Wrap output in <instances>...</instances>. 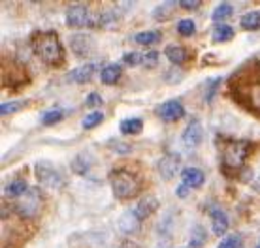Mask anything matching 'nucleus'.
Here are the masks:
<instances>
[{
    "mask_svg": "<svg viewBox=\"0 0 260 248\" xmlns=\"http://www.w3.org/2000/svg\"><path fill=\"white\" fill-rule=\"evenodd\" d=\"M234 100L249 113L260 115V66L245 68L240 75L232 79Z\"/></svg>",
    "mask_w": 260,
    "mask_h": 248,
    "instance_id": "nucleus-1",
    "label": "nucleus"
},
{
    "mask_svg": "<svg viewBox=\"0 0 260 248\" xmlns=\"http://www.w3.org/2000/svg\"><path fill=\"white\" fill-rule=\"evenodd\" d=\"M32 49L38 59L49 66H59L64 62V47L57 32L38 34L32 39Z\"/></svg>",
    "mask_w": 260,
    "mask_h": 248,
    "instance_id": "nucleus-2",
    "label": "nucleus"
},
{
    "mask_svg": "<svg viewBox=\"0 0 260 248\" xmlns=\"http://www.w3.org/2000/svg\"><path fill=\"white\" fill-rule=\"evenodd\" d=\"M111 192L117 199H132L140 194V181L132 171H113L111 175Z\"/></svg>",
    "mask_w": 260,
    "mask_h": 248,
    "instance_id": "nucleus-3",
    "label": "nucleus"
},
{
    "mask_svg": "<svg viewBox=\"0 0 260 248\" xmlns=\"http://www.w3.org/2000/svg\"><path fill=\"white\" fill-rule=\"evenodd\" d=\"M249 152H251V143L249 141H245V139L230 141V143H226L224 150H222L221 166L228 171L240 170L241 166L245 163V160H247Z\"/></svg>",
    "mask_w": 260,
    "mask_h": 248,
    "instance_id": "nucleus-4",
    "label": "nucleus"
},
{
    "mask_svg": "<svg viewBox=\"0 0 260 248\" xmlns=\"http://www.w3.org/2000/svg\"><path fill=\"white\" fill-rule=\"evenodd\" d=\"M34 175L38 179V183L44 184V186H49V188H60V186H64V177H62V173L49 160H40V162H36V166H34Z\"/></svg>",
    "mask_w": 260,
    "mask_h": 248,
    "instance_id": "nucleus-5",
    "label": "nucleus"
},
{
    "mask_svg": "<svg viewBox=\"0 0 260 248\" xmlns=\"http://www.w3.org/2000/svg\"><path fill=\"white\" fill-rule=\"evenodd\" d=\"M40 207H42V194L36 188H30L25 196L19 197V201L15 203V211L23 218H32V216H36Z\"/></svg>",
    "mask_w": 260,
    "mask_h": 248,
    "instance_id": "nucleus-6",
    "label": "nucleus"
},
{
    "mask_svg": "<svg viewBox=\"0 0 260 248\" xmlns=\"http://www.w3.org/2000/svg\"><path fill=\"white\" fill-rule=\"evenodd\" d=\"M156 115L162 118L164 122H176L185 117V107L179 100H168L156 107Z\"/></svg>",
    "mask_w": 260,
    "mask_h": 248,
    "instance_id": "nucleus-7",
    "label": "nucleus"
},
{
    "mask_svg": "<svg viewBox=\"0 0 260 248\" xmlns=\"http://www.w3.org/2000/svg\"><path fill=\"white\" fill-rule=\"evenodd\" d=\"M202 139H204V128H202V122L198 120V118H192L181 136L183 145H185V149L192 150V149H196V147H200Z\"/></svg>",
    "mask_w": 260,
    "mask_h": 248,
    "instance_id": "nucleus-8",
    "label": "nucleus"
},
{
    "mask_svg": "<svg viewBox=\"0 0 260 248\" xmlns=\"http://www.w3.org/2000/svg\"><path fill=\"white\" fill-rule=\"evenodd\" d=\"M66 25L74 26V28H81V26L91 25L89 8L83 6V4H76V6L68 8V12H66Z\"/></svg>",
    "mask_w": 260,
    "mask_h": 248,
    "instance_id": "nucleus-9",
    "label": "nucleus"
},
{
    "mask_svg": "<svg viewBox=\"0 0 260 248\" xmlns=\"http://www.w3.org/2000/svg\"><path fill=\"white\" fill-rule=\"evenodd\" d=\"M70 47L76 57L85 59V57H89V55L94 51L96 44H94V39H92L91 36H87V34H74V36H70Z\"/></svg>",
    "mask_w": 260,
    "mask_h": 248,
    "instance_id": "nucleus-10",
    "label": "nucleus"
},
{
    "mask_svg": "<svg viewBox=\"0 0 260 248\" xmlns=\"http://www.w3.org/2000/svg\"><path fill=\"white\" fill-rule=\"evenodd\" d=\"M179 163H181V156L176 154V152H168L158 162V175L162 177L164 181L174 179L177 175V171H179Z\"/></svg>",
    "mask_w": 260,
    "mask_h": 248,
    "instance_id": "nucleus-11",
    "label": "nucleus"
},
{
    "mask_svg": "<svg viewBox=\"0 0 260 248\" xmlns=\"http://www.w3.org/2000/svg\"><path fill=\"white\" fill-rule=\"evenodd\" d=\"M117 226L123 233H126V235H134V233H138L140 228H142V220H140V216L136 215V211L134 209H126L123 215L119 216Z\"/></svg>",
    "mask_w": 260,
    "mask_h": 248,
    "instance_id": "nucleus-12",
    "label": "nucleus"
},
{
    "mask_svg": "<svg viewBox=\"0 0 260 248\" xmlns=\"http://www.w3.org/2000/svg\"><path fill=\"white\" fill-rule=\"evenodd\" d=\"M94 72H96V64L94 62H87V64L83 66H78V68H74L72 72L66 73V81L68 83H89L92 79V75H94Z\"/></svg>",
    "mask_w": 260,
    "mask_h": 248,
    "instance_id": "nucleus-13",
    "label": "nucleus"
},
{
    "mask_svg": "<svg viewBox=\"0 0 260 248\" xmlns=\"http://www.w3.org/2000/svg\"><path fill=\"white\" fill-rule=\"evenodd\" d=\"M230 228V220H228V215L221 209H213L211 211V229H213L215 235L222 237Z\"/></svg>",
    "mask_w": 260,
    "mask_h": 248,
    "instance_id": "nucleus-14",
    "label": "nucleus"
},
{
    "mask_svg": "<svg viewBox=\"0 0 260 248\" xmlns=\"http://www.w3.org/2000/svg\"><path fill=\"white\" fill-rule=\"evenodd\" d=\"M181 181L189 188H200L202 184H204V181H206V175L198 168H185L181 171Z\"/></svg>",
    "mask_w": 260,
    "mask_h": 248,
    "instance_id": "nucleus-15",
    "label": "nucleus"
},
{
    "mask_svg": "<svg viewBox=\"0 0 260 248\" xmlns=\"http://www.w3.org/2000/svg\"><path fill=\"white\" fill-rule=\"evenodd\" d=\"M156 209H158V199H156L155 196H145L142 201H138V205L134 207V211H136V215L140 216L142 222L145 218H149Z\"/></svg>",
    "mask_w": 260,
    "mask_h": 248,
    "instance_id": "nucleus-16",
    "label": "nucleus"
},
{
    "mask_svg": "<svg viewBox=\"0 0 260 248\" xmlns=\"http://www.w3.org/2000/svg\"><path fill=\"white\" fill-rule=\"evenodd\" d=\"M164 55H166V59L172 62V64L176 66H181L187 62V59H189V53H187V49L183 46H177V44H170V46H166V49H164Z\"/></svg>",
    "mask_w": 260,
    "mask_h": 248,
    "instance_id": "nucleus-17",
    "label": "nucleus"
},
{
    "mask_svg": "<svg viewBox=\"0 0 260 248\" xmlns=\"http://www.w3.org/2000/svg\"><path fill=\"white\" fill-rule=\"evenodd\" d=\"M121 73H123V68H121V64L119 62H111V64H108L100 72V81L104 83V85H115L119 81V77H121Z\"/></svg>",
    "mask_w": 260,
    "mask_h": 248,
    "instance_id": "nucleus-18",
    "label": "nucleus"
},
{
    "mask_svg": "<svg viewBox=\"0 0 260 248\" xmlns=\"http://www.w3.org/2000/svg\"><path fill=\"white\" fill-rule=\"evenodd\" d=\"M119 130H121L123 136H138V134L143 130V120L138 117L124 118V120H121V124H119Z\"/></svg>",
    "mask_w": 260,
    "mask_h": 248,
    "instance_id": "nucleus-19",
    "label": "nucleus"
},
{
    "mask_svg": "<svg viewBox=\"0 0 260 248\" xmlns=\"http://www.w3.org/2000/svg\"><path fill=\"white\" fill-rule=\"evenodd\" d=\"M208 242V231L204 229V226L196 224L194 228L190 229V241L189 248H204Z\"/></svg>",
    "mask_w": 260,
    "mask_h": 248,
    "instance_id": "nucleus-20",
    "label": "nucleus"
},
{
    "mask_svg": "<svg viewBox=\"0 0 260 248\" xmlns=\"http://www.w3.org/2000/svg\"><path fill=\"white\" fill-rule=\"evenodd\" d=\"M240 25L243 30H249V32H253V30H258L260 28V12L253 10V12H247L243 17H241Z\"/></svg>",
    "mask_w": 260,
    "mask_h": 248,
    "instance_id": "nucleus-21",
    "label": "nucleus"
},
{
    "mask_svg": "<svg viewBox=\"0 0 260 248\" xmlns=\"http://www.w3.org/2000/svg\"><path fill=\"white\" fill-rule=\"evenodd\" d=\"M28 190H30V186H28L26 181H23V179H15V181H12V183L6 186V194L12 197H23Z\"/></svg>",
    "mask_w": 260,
    "mask_h": 248,
    "instance_id": "nucleus-22",
    "label": "nucleus"
},
{
    "mask_svg": "<svg viewBox=\"0 0 260 248\" xmlns=\"http://www.w3.org/2000/svg\"><path fill=\"white\" fill-rule=\"evenodd\" d=\"M91 170V158H87L85 154H78L72 162V171L78 173V175H85Z\"/></svg>",
    "mask_w": 260,
    "mask_h": 248,
    "instance_id": "nucleus-23",
    "label": "nucleus"
},
{
    "mask_svg": "<svg viewBox=\"0 0 260 248\" xmlns=\"http://www.w3.org/2000/svg\"><path fill=\"white\" fill-rule=\"evenodd\" d=\"M234 38V28L228 25H217V28L213 30V42L222 44V42H230Z\"/></svg>",
    "mask_w": 260,
    "mask_h": 248,
    "instance_id": "nucleus-24",
    "label": "nucleus"
},
{
    "mask_svg": "<svg viewBox=\"0 0 260 248\" xmlns=\"http://www.w3.org/2000/svg\"><path fill=\"white\" fill-rule=\"evenodd\" d=\"M158 39H160V32H156V30H145V32H138L134 36V42L140 46H151V44H156Z\"/></svg>",
    "mask_w": 260,
    "mask_h": 248,
    "instance_id": "nucleus-25",
    "label": "nucleus"
},
{
    "mask_svg": "<svg viewBox=\"0 0 260 248\" xmlns=\"http://www.w3.org/2000/svg\"><path fill=\"white\" fill-rule=\"evenodd\" d=\"M104 120V113L102 111H91L87 113L81 120V126H83L85 130H92V128H96L98 124Z\"/></svg>",
    "mask_w": 260,
    "mask_h": 248,
    "instance_id": "nucleus-26",
    "label": "nucleus"
},
{
    "mask_svg": "<svg viewBox=\"0 0 260 248\" xmlns=\"http://www.w3.org/2000/svg\"><path fill=\"white\" fill-rule=\"evenodd\" d=\"M232 12H234V8H232L230 2H221V4L213 10V13H211V19L213 21H224L232 15Z\"/></svg>",
    "mask_w": 260,
    "mask_h": 248,
    "instance_id": "nucleus-27",
    "label": "nucleus"
},
{
    "mask_svg": "<svg viewBox=\"0 0 260 248\" xmlns=\"http://www.w3.org/2000/svg\"><path fill=\"white\" fill-rule=\"evenodd\" d=\"M64 117V113L60 107H55V109H49L42 115V124H46V126H51V124H57L60 118Z\"/></svg>",
    "mask_w": 260,
    "mask_h": 248,
    "instance_id": "nucleus-28",
    "label": "nucleus"
},
{
    "mask_svg": "<svg viewBox=\"0 0 260 248\" xmlns=\"http://www.w3.org/2000/svg\"><path fill=\"white\" fill-rule=\"evenodd\" d=\"M196 30V25L192 19H181L177 23V32L181 34V36H192Z\"/></svg>",
    "mask_w": 260,
    "mask_h": 248,
    "instance_id": "nucleus-29",
    "label": "nucleus"
},
{
    "mask_svg": "<svg viewBox=\"0 0 260 248\" xmlns=\"http://www.w3.org/2000/svg\"><path fill=\"white\" fill-rule=\"evenodd\" d=\"M241 242H243V239H241V235H228L224 237L221 242H219V246L217 248H241Z\"/></svg>",
    "mask_w": 260,
    "mask_h": 248,
    "instance_id": "nucleus-30",
    "label": "nucleus"
},
{
    "mask_svg": "<svg viewBox=\"0 0 260 248\" xmlns=\"http://www.w3.org/2000/svg\"><path fill=\"white\" fill-rule=\"evenodd\" d=\"M142 64L147 68H155L158 64V51H147L142 55Z\"/></svg>",
    "mask_w": 260,
    "mask_h": 248,
    "instance_id": "nucleus-31",
    "label": "nucleus"
},
{
    "mask_svg": "<svg viewBox=\"0 0 260 248\" xmlns=\"http://www.w3.org/2000/svg\"><path fill=\"white\" fill-rule=\"evenodd\" d=\"M21 107H23V102H6V104L0 105V113L2 115H10V113H15Z\"/></svg>",
    "mask_w": 260,
    "mask_h": 248,
    "instance_id": "nucleus-32",
    "label": "nucleus"
},
{
    "mask_svg": "<svg viewBox=\"0 0 260 248\" xmlns=\"http://www.w3.org/2000/svg\"><path fill=\"white\" fill-rule=\"evenodd\" d=\"M123 62H126L128 66H138V64H142V55L136 51H132V53H124L123 55Z\"/></svg>",
    "mask_w": 260,
    "mask_h": 248,
    "instance_id": "nucleus-33",
    "label": "nucleus"
},
{
    "mask_svg": "<svg viewBox=\"0 0 260 248\" xmlns=\"http://www.w3.org/2000/svg\"><path fill=\"white\" fill-rule=\"evenodd\" d=\"M85 104L89 105V107H96V105H102V96L98 94V92H91L87 100H85Z\"/></svg>",
    "mask_w": 260,
    "mask_h": 248,
    "instance_id": "nucleus-34",
    "label": "nucleus"
},
{
    "mask_svg": "<svg viewBox=\"0 0 260 248\" xmlns=\"http://www.w3.org/2000/svg\"><path fill=\"white\" fill-rule=\"evenodd\" d=\"M219 81H221V79H213V81L209 83V89H208V92H206V102H211V100H213L215 89L219 87Z\"/></svg>",
    "mask_w": 260,
    "mask_h": 248,
    "instance_id": "nucleus-35",
    "label": "nucleus"
},
{
    "mask_svg": "<svg viewBox=\"0 0 260 248\" xmlns=\"http://www.w3.org/2000/svg\"><path fill=\"white\" fill-rule=\"evenodd\" d=\"M200 4H202L200 0H192V2H190V0H181V2H179V6L185 8V10H196Z\"/></svg>",
    "mask_w": 260,
    "mask_h": 248,
    "instance_id": "nucleus-36",
    "label": "nucleus"
},
{
    "mask_svg": "<svg viewBox=\"0 0 260 248\" xmlns=\"http://www.w3.org/2000/svg\"><path fill=\"white\" fill-rule=\"evenodd\" d=\"M176 194H177V197H187V194H189V186H185V184L181 183L179 186H177Z\"/></svg>",
    "mask_w": 260,
    "mask_h": 248,
    "instance_id": "nucleus-37",
    "label": "nucleus"
},
{
    "mask_svg": "<svg viewBox=\"0 0 260 248\" xmlns=\"http://www.w3.org/2000/svg\"><path fill=\"white\" fill-rule=\"evenodd\" d=\"M111 149L117 150V152H128L130 147H123V145H113V143H111Z\"/></svg>",
    "mask_w": 260,
    "mask_h": 248,
    "instance_id": "nucleus-38",
    "label": "nucleus"
},
{
    "mask_svg": "<svg viewBox=\"0 0 260 248\" xmlns=\"http://www.w3.org/2000/svg\"><path fill=\"white\" fill-rule=\"evenodd\" d=\"M253 188L256 190V192H258V194H260V175L256 177V179H254V183H253Z\"/></svg>",
    "mask_w": 260,
    "mask_h": 248,
    "instance_id": "nucleus-39",
    "label": "nucleus"
},
{
    "mask_svg": "<svg viewBox=\"0 0 260 248\" xmlns=\"http://www.w3.org/2000/svg\"><path fill=\"white\" fill-rule=\"evenodd\" d=\"M254 248H260V244H258V246H254Z\"/></svg>",
    "mask_w": 260,
    "mask_h": 248,
    "instance_id": "nucleus-40",
    "label": "nucleus"
}]
</instances>
